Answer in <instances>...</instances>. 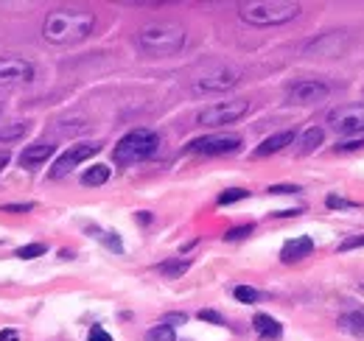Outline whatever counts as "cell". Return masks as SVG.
<instances>
[{
  "mask_svg": "<svg viewBox=\"0 0 364 341\" xmlns=\"http://www.w3.org/2000/svg\"><path fill=\"white\" fill-rule=\"evenodd\" d=\"M233 296H235L238 302H247V305H250V302H258V300H261V294H258L255 288H250V285H238V288L233 291Z\"/></svg>",
  "mask_w": 364,
  "mask_h": 341,
  "instance_id": "obj_24",
  "label": "cell"
},
{
  "mask_svg": "<svg viewBox=\"0 0 364 341\" xmlns=\"http://www.w3.org/2000/svg\"><path fill=\"white\" fill-rule=\"evenodd\" d=\"M87 341H112V336H109V333H107L104 327H98V324H96V327L90 330V336H87Z\"/></svg>",
  "mask_w": 364,
  "mask_h": 341,
  "instance_id": "obj_31",
  "label": "cell"
},
{
  "mask_svg": "<svg viewBox=\"0 0 364 341\" xmlns=\"http://www.w3.org/2000/svg\"><path fill=\"white\" fill-rule=\"evenodd\" d=\"M188 269H191V261H188V258L160 263V274H163V277H169V280H177V277H182Z\"/></svg>",
  "mask_w": 364,
  "mask_h": 341,
  "instance_id": "obj_19",
  "label": "cell"
},
{
  "mask_svg": "<svg viewBox=\"0 0 364 341\" xmlns=\"http://www.w3.org/2000/svg\"><path fill=\"white\" fill-rule=\"evenodd\" d=\"M292 143H295V132H292V129L277 132V135L266 138V140L255 148V154H253V157H269V154H277L280 148H286V146H292Z\"/></svg>",
  "mask_w": 364,
  "mask_h": 341,
  "instance_id": "obj_15",
  "label": "cell"
},
{
  "mask_svg": "<svg viewBox=\"0 0 364 341\" xmlns=\"http://www.w3.org/2000/svg\"><path fill=\"white\" fill-rule=\"evenodd\" d=\"M157 146H160L157 132H151V129H135V132H129V135H124V138L118 140L112 157L120 165H135V162L149 160L157 151Z\"/></svg>",
  "mask_w": 364,
  "mask_h": 341,
  "instance_id": "obj_5",
  "label": "cell"
},
{
  "mask_svg": "<svg viewBox=\"0 0 364 341\" xmlns=\"http://www.w3.org/2000/svg\"><path fill=\"white\" fill-rule=\"evenodd\" d=\"M339 327L353 336H364V311H347L339 316Z\"/></svg>",
  "mask_w": 364,
  "mask_h": 341,
  "instance_id": "obj_17",
  "label": "cell"
},
{
  "mask_svg": "<svg viewBox=\"0 0 364 341\" xmlns=\"http://www.w3.org/2000/svg\"><path fill=\"white\" fill-rule=\"evenodd\" d=\"M45 252H48L45 243H28V246H20V249H17V258L31 261V258H39V254H45Z\"/></svg>",
  "mask_w": 364,
  "mask_h": 341,
  "instance_id": "obj_23",
  "label": "cell"
},
{
  "mask_svg": "<svg viewBox=\"0 0 364 341\" xmlns=\"http://www.w3.org/2000/svg\"><path fill=\"white\" fill-rule=\"evenodd\" d=\"M34 78V65L20 56H0V84H28Z\"/></svg>",
  "mask_w": 364,
  "mask_h": 341,
  "instance_id": "obj_12",
  "label": "cell"
},
{
  "mask_svg": "<svg viewBox=\"0 0 364 341\" xmlns=\"http://www.w3.org/2000/svg\"><path fill=\"white\" fill-rule=\"evenodd\" d=\"M0 341H17V333L14 330H0Z\"/></svg>",
  "mask_w": 364,
  "mask_h": 341,
  "instance_id": "obj_36",
  "label": "cell"
},
{
  "mask_svg": "<svg viewBox=\"0 0 364 341\" xmlns=\"http://www.w3.org/2000/svg\"><path fill=\"white\" fill-rule=\"evenodd\" d=\"M107 179H109V168H107V165H93V168H87V170H85V177H82V182H85L87 188L104 185Z\"/></svg>",
  "mask_w": 364,
  "mask_h": 341,
  "instance_id": "obj_20",
  "label": "cell"
},
{
  "mask_svg": "<svg viewBox=\"0 0 364 341\" xmlns=\"http://www.w3.org/2000/svg\"><path fill=\"white\" fill-rule=\"evenodd\" d=\"M347 45H350V36L345 31H328V34H319L314 42H308L306 54L322 56V59H336L347 51Z\"/></svg>",
  "mask_w": 364,
  "mask_h": 341,
  "instance_id": "obj_7",
  "label": "cell"
},
{
  "mask_svg": "<svg viewBox=\"0 0 364 341\" xmlns=\"http://www.w3.org/2000/svg\"><path fill=\"white\" fill-rule=\"evenodd\" d=\"M253 324H255V333H258L261 338H266V341H275V338L283 336V324H280L277 319H272L269 314H258V316L253 319Z\"/></svg>",
  "mask_w": 364,
  "mask_h": 341,
  "instance_id": "obj_16",
  "label": "cell"
},
{
  "mask_svg": "<svg viewBox=\"0 0 364 341\" xmlns=\"http://www.w3.org/2000/svg\"><path fill=\"white\" fill-rule=\"evenodd\" d=\"M34 210V204H6L3 207V212H31Z\"/></svg>",
  "mask_w": 364,
  "mask_h": 341,
  "instance_id": "obj_35",
  "label": "cell"
},
{
  "mask_svg": "<svg viewBox=\"0 0 364 341\" xmlns=\"http://www.w3.org/2000/svg\"><path fill=\"white\" fill-rule=\"evenodd\" d=\"M339 151H353V148H364V138H353V140H342L336 146Z\"/></svg>",
  "mask_w": 364,
  "mask_h": 341,
  "instance_id": "obj_30",
  "label": "cell"
},
{
  "mask_svg": "<svg viewBox=\"0 0 364 341\" xmlns=\"http://www.w3.org/2000/svg\"><path fill=\"white\" fill-rule=\"evenodd\" d=\"M269 193H300V188L297 185H272Z\"/></svg>",
  "mask_w": 364,
  "mask_h": 341,
  "instance_id": "obj_34",
  "label": "cell"
},
{
  "mask_svg": "<svg viewBox=\"0 0 364 341\" xmlns=\"http://www.w3.org/2000/svg\"><path fill=\"white\" fill-rule=\"evenodd\" d=\"M314 252V241L311 238H292V241H286L283 243V249H280V261L283 263H295V261H303V258H308V254Z\"/></svg>",
  "mask_w": 364,
  "mask_h": 341,
  "instance_id": "obj_13",
  "label": "cell"
},
{
  "mask_svg": "<svg viewBox=\"0 0 364 341\" xmlns=\"http://www.w3.org/2000/svg\"><path fill=\"white\" fill-rule=\"evenodd\" d=\"M250 193L247 190H241V188H233V190H224L222 196H219V204H233V201H238V199H247Z\"/></svg>",
  "mask_w": 364,
  "mask_h": 341,
  "instance_id": "obj_27",
  "label": "cell"
},
{
  "mask_svg": "<svg viewBox=\"0 0 364 341\" xmlns=\"http://www.w3.org/2000/svg\"><path fill=\"white\" fill-rule=\"evenodd\" d=\"M25 132H28L25 123H12V126H6V129H0V143H14V140H20Z\"/></svg>",
  "mask_w": 364,
  "mask_h": 341,
  "instance_id": "obj_22",
  "label": "cell"
},
{
  "mask_svg": "<svg viewBox=\"0 0 364 341\" xmlns=\"http://www.w3.org/2000/svg\"><path fill=\"white\" fill-rule=\"evenodd\" d=\"M0 109H3V104H0Z\"/></svg>",
  "mask_w": 364,
  "mask_h": 341,
  "instance_id": "obj_38",
  "label": "cell"
},
{
  "mask_svg": "<svg viewBox=\"0 0 364 341\" xmlns=\"http://www.w3.org/2000/svg\"><path fill=\"white\" fill-rule=\"evenodd\" d=\"M322 140H325V132L317 129V126H311V129H306L300 135V154H311L317 146H322Z\"/></svg>",
  "mask_w": 364,
  "mask_h": 341,
  "instance_id": "obj_18",
  "label": "cell"
},
{
  "mask_svg": "<svg viewBox=\"0 0 364 341\" xmlns=\"http://www.w3.org/2000/svg\"><path fill=\"white\" fill-rule=\"evenodd\" d=\"M364 246V235H353V238H345L339 243V252H350V249H361Z\"/></svg>",
  "mask_w": 364,
  "mask_h": 341,
  "instance_id": "obj_28",
  "label": "cell"
},
{
  "mask_svg": "<svg viewBox=\"0 0 364 341\" xmlns=\"http://www.w3.org/2000/svg\"><path fill=\"white\" fill-rule=\"evenodd\" d=\"M96 25V14L87 9H54L45 17L43 25V36L51 45H73V42H82L93 34Z\"/></svg>",
  "mask_w": 364,
  "mask_h": 341,
  "instance_id": "obj_1",
  "label": "cell"
},
{
  "mask_svg": "<svg viewBox=\"0 0 364 341\" xmlns=\"http://www.w3.org/2000/svg\"><path fill=\"white\" fill-rule=\"evenodd\" d=\"M188 148L196 154H235L241 148V138L238 135H208V138L191 140Z\"/></svg>",
  "mask_w": 364,
  "mask_h": 341,
  "instance_id": "obj_10",
  "label": "cell"
},
{
  "mask_svg": "<svg viewBox=\"0 0 364 341\" xmlns=\"http://www.w3.org/2000/svg\"><path fill=\"white\" fill-rule=\"evenodd\" d=\"M185 319H188L185 314H169V316H166L163 322H160V324H169V327H174V324H185Z\"/></svg>",
  "mask_w": 364,
  "mask_h": 341,
  "instance_id": "obj_33",
  "label": "cell"
},
{
  "mask_svg": "<svg viewBox=\"0 0 364 341\" xmlns=\"http://www.w3.org/2000/svg\"><path fill=\"white\" fill-rule=\"evenodd\" d=\"M9 160H12V154H9V151H0V170H3V168L9 165Z\"/></svg>",
  "mask_w": 364,
  "mask_h": 341,
  "instance_id": "obj_37",
  "label": "cell"
},
{
  "mask_svg": "<svg viewBox=\"0 0 364 341\" xmlns=\"http://www.w3.org/2000/svg\"><path fill=\"white\" fill-rule=\"evenodd\" d=\"M185 45V28L177 23H149L138 31V48L146 56H174Z\"/></svg>",
  "mask_w": 364,
  "mask_h": 341,
  "instance_id": "obj_2",
  "label": "cell"
},
{
  "mask_svg": "<svg viewBox=\"0 0 364 341\" xmlns=\"http://www.w3.org/2000/svg\"><path fill=\"white\" fill-rule=\"evenodd\" d=\"M331 129L339 135H358L364 132V104H347L328 115Z\"/></svg>",
  "mask_w": 364,
  "mask_h": 341,
  "instance_id": "obj_8",
  "label": "cell"
},
{
  "mask_svg": "<svg viewBox=\"0 0 364 341\" xmlns=\"http://www.w3.org/2000/svg\"><path fill=\"white\" fill-rule=\"evenodd\" d=\"M250 232H253V224H244V227H235V230H230L224 238H227V241H238V238H247Z\"/></svg>",
  "mask_w": 364,
  "mask_h": 341,
  "instance_id": "obj_29",
  "label": "cell"
},
{
  "mask_svg": "<svg viewBox=\"0 0 364 341\" xmlns=\"http://www.w3.org/2000/svg\"><path fill=\"white\" fill-rule=\"evenodd\" d=\"M303 6L292 0H250L238 6V17L250 25H283L300 17Z\"/></svg>",
  "mask_w": 364,
  "mask_h": 341,
  "instance_id": "obj_3",
  "label": "cell"
},
{
  "mask_svg": "<svg viewBox=\"0 0 364 341\" xmlns=\"http://www.w3.org/2000/svg\"><path fill=\"white\" fill-rule=\"evenodd\" d=\"M241 81V70L230 62H205L193 73V90L196 93H224Z\"/></svg>",
  "mask_w": 364,
  "mask_h": 341,
  "instance_id": "obj_4",
  "label": "cell"
},
{
  "mask_svg": "<svg viewBox=\"0 0 364 341\" xmlns=\"http://www.w3.org/2000/svg\"><path fill=\"white\" fill-rule=\"evenodd\" d=\"M54 157V143H36V146H28L23 154H20V165L23 168H36V165H43Z\"/></svg>",
  "mask_w": 364,
  "mask_h": 341,
  "instance_id": "obj_14",
  "label": "cell"
},
{
  "mask_svg": "<svg viewBox=\"0 0 364 341\" xmlns=\"http://www.w3.org/2000/svg\"><path fill=\"white\" fill-rule=\"evenodd\" d=\"M250 109V104L244 98L238 101H219V104H211L199 112L196 123L199 126H227V123H235L238 118H244Z\"/></svg>",
  "mask_w": 364,
  "mask_h": 341,
  "instance_id": "obj_6",
  "label": "cell"
},
{
  "mask_svg": "<svg viewBox=\"0 0 364 341\" xmlns=\"http://www.w3.org/2000/svg\"><path fill=\"white\" fill-rule=\"evenodd\" d=\"M199 319L202 322H213V324H224V319L216 311H199Z\"/></svg>",
  "mask_w": 364,
  "mask_h": 341,
  "instance_id": "obj_32",
  "label": "cell"
},
{
  "mask_svg": "<svg viewBox=\"0 0 364 341\" xmlns=\"http://www.w3.org/2000/svg\"><path fill=\"white\" fill-rule=\"evenodd\" d=\"M101 151V146L98 143H78V146H70L56 162H54V168H51V177L54 179H62V177H67L70 170L76 168V165H82L85 160H90V157H96Z\"/></svg>",
  "mask_w": 364,
  "mask_h": 341,
  "instance_id": "obj_9",
  "label": "cell"
},
{
  "mask_svg": "<svg viewBox=\"0 0 364 341\" xmlns=\"http://www.w3.org/2000/svg\"><path fill=\"white\" fill-rule=\"evenodd\" d=\"M331 93V87L325 81H317V78H300L289 87V101L292 104H317V101H325Z\"/></svg>",
  "mask_w": 364,
  "mask_h": 341,
  "instance_id": "obj_11",
  "label": "cell"
},
{
  "mask_svg": "<svg viewBox=\"0 0 364 341\" xmlns=\"http://www.w3.org/2000/svg\"><path fill=\"white\" fill-rule=\"evenodd\" d=\"M325 204H328L331 210H350V207H356V201H350V199H345V196H339V193H331V196L325 199Z\"/></svg>",
  "mask_w": 364,
  "mask_h": 341,
  "instance_id": "obj_25",
  "label": "cell"
},
{
  "mask_svg": "<svg viewBox=\"0 0 364 341\" xmlns=\"http://www.w3.org/2000/svg\"><path fill=\"white\" fill-rule=\"evenodd\" d=\"M96 238H98V241H104L112 252H124V243H120V238H118L115 232H96Z\"/></svg>",
  "mask_w": 364,
  "mask_h": 341,
  "instance_id": "obj_26",
  "label": "cell"
},
{
  "mask_svg": "<svg viewBox=\"0 0 364 341\" xmlns=\"http://www.w3.org/2000/svg\"><path fill=\"white\" fill-rule=\"evenodd\" d=\"M146 341H177V333L169 324H157L146 333Z\"/></svg>",
  "mask_w": 364,
  "mask_h": 341,
  "instance_id": "obj_21",
  "label": "cell"
}]
</instances>
